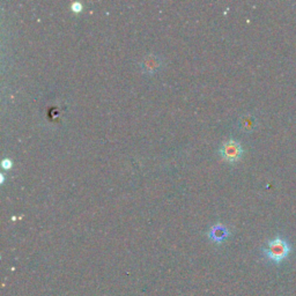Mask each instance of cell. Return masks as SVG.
I'll return each instance as SVG.
<instances>
[{
    "instance_id": "1",
    "label": "cell",
    "mask_w": 296,
    "mask_h": 296,
    "mask_svg": "<svg viewBox=\"0 0 296 296\" xmlns=\"http://www.w3.org/2000/svg\"><path fill=\"white\" fill-rule=\"evenodd\" d=\"M291 252V246L283 237H275L273 240L267 242V244L264 249H263V253L264 257L270 263H273L275 265L281 264L285 262L287 258L289 257Z\"/></svg>"
},
{
    "instance_id": "2",
    "label": "cell",
    "mask_w": 296,
    "mask_h": 296,
    "mask_svg": "<svg viewBox=\"0 0 296 296\" xmlns=\"http://www.w3.org/2000/svg\"><path fill=\"white\" fill-rule=\"evenodd\" d=\"M219 153H220L221 157L225 161L234 163V162H237L242 157L243 147L235 139H228L225 143H222L220 148H219Z\"/></svg>"
},
{
    "instance_id": "3",
    "label": "cell",
    "mask_w": 296,
    "mask_h": 296,
    "mask_svg": "<svg viewBox=\"0 0 296 296\" xmlns=\"http://www.w3.org/2000/svg\"><path fill=\"white\" fill-rule=\"evenodd\" d=\"M161 65H162V62L159 56L147 55L143 59L140 66L141 68H143V71L145 73H147V74H154V73L160 70Z\"/></svg>"
},
{
    "instance_id": "4",
    "label": "cell",
    "mask_w": 296,
    "mask_h": 296,
    "mask_svg": "<svg viewBox=\"0 0 296 296\" xmlns=\"http://www.w3.org/2000/svg\"><path fill=\"white\" fill-rule=\"evenodd\" d=\"M228 236H229V230L225 225H222V224L214 225L213 227H210V229L208 230L209 240L216 243L224 242Z\"/></svg>"
},
{
    "instance_id": "5",
    "label": "cell",
    "mask_w": 296,
    "mask_h": 296,
    "mask_svg": "<svg viewBox=\"0 0 296 296\" xmlns=\"http://www.w3.org/2000/svg\"><path fill=\"white\" fill-rule=\"evenodd\" d=\"M256 126V118L252 115H245L241 117L240 119V128L244 132H250Z\"/></svg>"
},
{
    "instance_id": "6",
    "label": "cell",
    "mask_w": 296,
    "mask_h": 296,
    "mask_svg": "<svg viewBox=\"0 0 296 296\" xmlns=\"http://www.w3.org/2000/svg\"><path fill=\"white\" fill-rule=\"evenodd\" d=\"M72 10H73V12H80L81 10H82V5H81V3H78V2L73 3Z\"/></svg>"
},
{
    "instance_id": "7",
    "label": "cell",
    "mask_w": 296,
    "mask_h": 296,
    "mask_svg": "<svg viewBox=\"0 0 296 296\" xmlns=\"http://www.w3.org/2000/svg\"><path fill=\"white\" fill-rule=\"evenodd\" d=\"M2 165H3V167L5 168V169L11 168V167H12V161H11L10 159H5V160H3V163H2Z\"/></svg>"
}]
</instances>
